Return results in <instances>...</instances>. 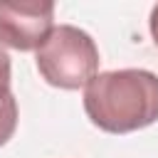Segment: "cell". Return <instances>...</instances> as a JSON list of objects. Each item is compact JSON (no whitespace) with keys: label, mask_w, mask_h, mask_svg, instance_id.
<instances>
[{"label":"cell","mask_w":158,"mask_h":158,"mask_svg":"<svg viewBox=\"0 0 158 158\" xmlns=\"http://www.w3.org/2000/svg\"><path fill=\"white\" fill-rule=\"evenodd\" d=\"M42 79L57 89H86L99 72V49L89 32L59 25L35 54Z\"/></svg>","instance_id":"7a4b0ae2"},{"label":"cell","mask_w":158,"mask_h":158,"mask_svg":"<svg viewBox=\"0 0 158 158\" xmlns=\"http://www.w3.org/2000/svg\"><path fill=\"white\" fill-rule=\"evenodd\" d=\"M10 74H12V64H10V54L5 49V44L0 42V99H5L10 91Z\"/></svg>","instance_id":"5b68a950"},{"label":"cell","mask_w":158,"mask_h":158,"mask_svg":"<svg viewBox=\"0 0 158 158\" xmlns=\"http://www.w3.org/2000/svg\"><path fill=\"white\" fill-rule=\"evenodd\" d=\"M148 25H151V37H153V42L158 44V5L151 10V20H148Z\"/></svg>","instance_id":"8992f818"},{"label":"cell","mask_w":158,"mask_h":158,"mask_svg":"<svg viewBox=\"0 0 158 158\" xmlns=\"http://www.w3.org/2000/svg\"><path fill=\"white\" fill-rule=\"evenodd\" d=\"M17 128V101L12 94L0 99V146H5Z\"/></svg>","instance_id":"277c9868"},{"label":"cell","mask_w":158,"mask_h":158,"mask_svg":"<svg viewBox=\"0 0 158 158\" xmlns=\"http://www.w3.org/2000/svg\"><path fill=\"white\" fill-rule=\"evenodd\" d=\"M54 32V5L52 2H7L0 0V42L32 52L40 49Z\"/></svg>","instance_id":"3957f363"},{"label":"cell","mask_w":158,"mask_h":158,"mask_svg":"<svg viewBox=\"0 0 158 158\" xmlns=\"http://www.w3.org/2000/svg\"><path fill=\"white\" fill-rule=\"evenodd\" d=\"M84 111L106 133H131L158 121V74L114 69L96 74L84 89Z\"/></svg>","instance_id":"6da1fadb"}]
</instances>
